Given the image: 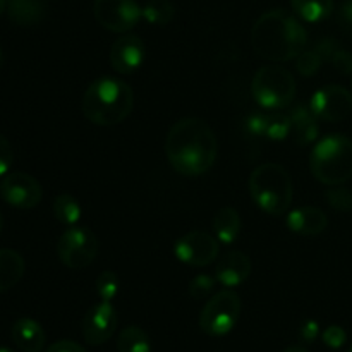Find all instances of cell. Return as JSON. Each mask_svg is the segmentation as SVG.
Instances as JSON below:
<instances>
[{
	"label": "cell",
	"instance_id": "25",
	"mask_svg": "<svg viewBox=\"0 0 352 352\" xmlns=\"http://www.w3.org/2000/svg\"><path fill=\"white\" fill-rule=\"evenodd\" d=\"M143 19L153 26H167L175 16V7L170 0H148L141 7Z\"/></svg>",
	"mask_w": 352,
	"mask_h": 352
},
{
	"label": "cell",
	"instance_id": "9",
	"mask_svg": "<svg viewBox=\"0 0 352 352\" xmlns=\"http://www.w3.org/2000/svg\"><path fill=\"white\" fill-rule=\"evenodd\" d=\"M93 14L105 30L113 33H127L143 17L136 0H95Z\"/></svg>",
	"mask_w": 352,
	"mask_h": 352
},
{
	"label": "cell",
	"instance_id": "26",
	"mask_svg": "<svg viewBox=\"0 0 352 352\" xmlns=\"http://www.w3.org/2000/svg\"><path fill=\"white\" fill-rule=\"evenodd\" d=\"M81 205L71 195H58L54 201V215L64 226H74L81 219Z\"/></svg>",
	"mask_w": 352,
	"mask_h": 352
},
{
	"label": "cell",
	"instance_id": "3",
	"mask_svg": "<svg viewBox=\"0 0 352 352\" xmlns=\"http://www.w3.org/2000/svg\"><path fill=\"white\" fill-rule=\"evenodd\" d=\"M134 107L133 88L122 79L102 76L86 88L81 109L86 119L96 126H117L129 117Z\"/></svg>",
	"mask_w": 352,
	"mask_h": 352
},
{
	"label": "cell",
	"instance_id": "22",
	"mask_svg": "<svg viewBox=\"0 0 352 352\" xmlns=\"http://www.w3.org/2000/svg\"><path fill=\"white\" fill-rule=\"evenodd\" d=\"M241 226H243L241 215L236 208H230V206L219 210L213 219V230H215L217 239L222 244H232L239 237Z\"/></svg>",
	"mask_w": 352,
	"mask_h": 352
},
{
	"label": "cell",
	"instance_id": "30",
	"mask_svg": "<svg viewBox=\"0 0 352 352\" xmlns=\"http://www.w3.org/2000/svg\"><path fill=\"white\" fill-rule=\"evenodd\" d=\"M215 282L217 278L210 277V275H198V277H195L191 280V284H189V294H191L192 299H205L208 298L210 292L215 289Z\"/></svg>",
	"mask_w": 352,
	"mask_h": 352
},
{
	"label": "cell",
	"instance_id": "1",
	"mask_svg": "<svg viewBox=\"0 0 352 352\" xmlns=\"http://www.w3.org/2000/svg\"><path fill=\"white\" fill-rule=\"evenodd\" d=\"M165 153L172 168L186 177H196L213 167L219 143L212 127L198 117H186L170 127Z\"/></svg>",
	"mask_w": 352,
	"mask_h": 352
},
{
	"label": "cell",
	"instance_id": "6",
	"mask_svg": "<svg viewBox=\"0 0 352 352\" xmlns=\"http://www.w3.org/2000/svg\"><path fill=\"white\" fill-rule=\"evenodd\" d=\"M296 79L291 71L280 65H263L251 81L254 102L265 110H282L292 103L296 96Z\"/></svg>",
	"mask_w": 352,
	"mask_h": 352
},
{
	"label": "cell",
	"instance_id": "41",
	"mask_svg": "<svg viewBox=\"0 0 352 352\" xmlns=\"http://www.w3.org/2000/svg\"><path fill=\"white\" fill-rule=\"evenodd\" d=\"M2 64H3V54H2V48H0V69H2Z\"/></svg>",
	"mask_w": 352,
	"mask_h": 352
},
{
	"label": "cell",
	"instance_id": "13",
	"mask_svg": "<svg viewBox=\"0 0 352 352\" xmlns=\"http://www.w3.org/2000/svg\"><path fill=\"white\" fill-rule=\"evenodd\" d=\"M119 316L112 302H98L82 318V337L89 346H102L116 333Z\"/></svg>",
	"mask_w": 352,
	"mask_h": 352
},
{
	"label": "cell",
	"instance_id": "36",
	"mask_svg": "<svg viewBox=\"0 0 352 352\" xmlns=\"http://www.w3.org/2000/svg\"><path fill=\"white\" fill-rule=\"evenodd\" d=\"M337 19H339L340 28L352 36V0H346V2L340 6Z\"/></svg>",
	"mask_w": 352,
	"mask_h": 352
},
{
	"label": "cell",
	"instance_id": "35",
	"mask_svg": "<svg viewBox=\"0 0 352 352\" xmlns=\"http://www.w3.org/2000/svg\"><path fill=\"white\" fill-rule=\"evenodd\" d=\"M320 336V325L315 320H306L305 323L299 329V337H301L302 342L313 344Z\"/></svg>",
	"mask_w": 352,
	"mask_h": 352
},
{
	"label": "cell",
	"instance_id": "23",
	"mask_svg": "<svg viewBox=\"0 0 352 352\" xmlns=\"http://www.w3.org/2000/svg\"><path fill=\"white\" fill-rule=\"evenodd\" d=\"M291 6L306 23H322L333 12V0H291Z\"/></svg>",
	"mask_w": 352,
	"mask_h": 352
},
{
	"label": "cell",
	"instance_id": "31",
	"mask_svg": "<svg viewBox=\"0 0 352 352\" xmlns=\"http://www.w3.org/2000/svg\"><path fill=\"white\" fill-rule=\"evenodd\" d=\"M322 340L327 347L337 351L340 347L346 346L347 342V333L342 327L339 325H330L329 329H325L322 332Z\"/></svg>",
	"mask_w": 352,
	"mask_h": 352
},
{
	"label": "cell",
	"instance_id": "21",
	"mask_svg": "<svg viewBox=\"0 0 352 352\" xmlns=\"http://www.w3.org/2000/svg\"><path fill=\"white\" fill-rule=\"evenodd\" d=\"M23 256L14 250H0V292L12 289L24 275Z\"/></svg>",
	"mask_w": 352,
	"mask_h": 352
},
{
	"label": "cell",
	"instance_id": "18",
	"mask_svg": "<svg viewBox=\"0 0 352 352\" xmlns=\"http://www.w3.org/2000/svg\"><path fill=\"white\" fill-rule=\"evenodd\" d=\"M340 45L337 43L333 38H323L318 43L315 45L309 50H305L298 58H296V67L301 72L305 78H309V76H315L316 72L320 71L322 64L325 60H330L333 55V52L339 48Z\"/></svg>",
	"mask_w": 352,
	"mask_h": 352
},
{
	"label": "cell",
	"instance_id": "32",
	"mask_svg": "<svg viewBox=\"0 0 352 352\" xmlns=\"http://www.w3.org/2000/svg\"><path fill=\"white\" fill-rule=\"evenodd\" d=\"M267 124H268V113L263 112H254L251 116H248L246 122V131L254 138H265L267 134Z\"/></svg>",
	"mask_w": 352,
	"mask_h": 352
},
{
	"label": "cell",
	"instance_id": "39",
	"mask_svg": "<svg viewBox=\"0 0 352 352\" xmlns=\"http://www.w3.org/2000/svg\"><path fill=\"white\" fill-rule=\"evenodd\" d=\"M7 10V0H0V16Z\"/></svg>",
	"mask_w": 352,
	"mask_h": 352
},
{
	"label": "cell",
	"instance_id": "12",
	"mask_svg": "<svg viewBox=\"0 0 352 352\" xmlns=\"http://www.w3.org/2000/svg\"><path fill=\"white\" fill-rule=\"evenodd\" d=\"M0 196L7 205L17 210H31L41 201V186L33 175L12 172L0 182Z\"/></svg>",
	"mask_w": 352,
	"mask_h": 352
},
{
	"label": "cell",
	"instance_id": "40",
	"mask_svg": "<svg viewBox=\"0 0 352 352\" xmlns=\"http://www.w3.org/2000/svg\"><path fill=\"white\" fill-rule=\"evenodd\" d=\"M0 352H16V351L9 349V347H0Z\"/></svg>",
	"mask_w": 352,
	"mask_h": 352
},
{
	"label": "cell",
	"instance_id": "14",
	"mask_svg": "<svg viewBox=\"0 0 352 352\" xmlns=\"http://www.w3.org/2000/svg\"><path fill=\"white\" fill-rule=\"evenodd\" d=\"M146 47L136 34H124L110 48V64L119 74H133L143 65Z\"/></svg>",
	"mask_w": 352,
	"mask_h": 352
},
{
	"label": "cell",
	"instance_id": "38",
	"mask_svg": "<svg viewBox=\"0 0 352 352\" xmlns=\"http://www.w3.org/2000/svg\"><path fill=\"white\" fill-rule=\"evenodd\" d=\"M282 352H308L305 349V347H299V346H291L287 347V349H284Z\"/></svg>",
	"mask_w": 352,
	"mask_h": 352
},
{
	"label": "cell",
	"instance_id": "17",
	"mask_svg": "<svg viewBox=\"0 0 352 352\" xmlns=\"http://www.w3.org/2000/svg\"><path fill=\"white\" fill-rule=\"evenodd\" d=\"M289 119H291L292 126V136L298 144H311L313 141L318 138L320 126H318V117L315 116V112L311 110V107L305 105H296L289 110Z\"/></svg>",
	"mask_w": 352,
	"mask_h": 352
},
{
	"label": "cell",
	"instance_id": "27",
	"mask_svg": "<svg viewBox=\"0 0 352 352\" xmlns=\"http://www.w3.org/2000/svg\"><path fill=\"white\" fill-rule=\"evenodd\" d=\"M95 291L102 301L112 302L120 291V282L116 272L112 270L102 272L95 282Z\"/></svg>",
	"mask_w": 352,
	"mask_h": 352
},
{
	"label": "cell",
	"instance_id": "19",
	"mask_svg": "<svg viewBox=\"0 0 352 352\" xmlns=\"http://www.w3.org/2000/svg\"><path fill=\"white\" fill-rule=\"evenodd\" d=\"M14 344L23 352H41L45 347V332L38 322L31 318H19L10 330Z\"/></svg>",
	"mask_w": 352,
	"mask_h": 352
},
{
	"label": "cell",
	"instance_id": "2",
	"mask_svg": "<svg viewBox=\"0 0 352 352\" xmlns=\"http://www.w3.org/2000/svg\"><path fill=\"white\" fill-rule=\"evenodd\" d=\"M251 45L265 60H294L308 45V31L301 21L284 9L265 12L251 30Z\"/></svg>",
	"mask_w": 352,
	"mask_h": 352
},
{
	"label": "cell",
	"instance_id": "15",
	"mask_svg": "<svg viewBox=\"0 0 352 352\" xmlns=\"http://www.w3.org/2000/svg\"><path fill=\"white\" fill-rule=\"evenodd\" d=\"M251 260L241 251L223 254L215 267V278L223 287L234 289L248 280L251 275Z\"/></svg>",
	"mask_w": 352,
	"mask_h": 352
},
{
	"label": "cell",
	"instance_id": "33",
	"mask_svg": "<svg viewBox=\"0 0 352 352\" xmlns=\"http://www.w3.org/2000/svg\"><path fill=\"white\" fill-rule=\"evenodd\" d=\"M330 62H332L333 67L339 72H342V74H352V54L349 50H346V48H337V50L333 52Z\"/></svg>",
	"mask_w": 352,
	"mask_h": 352
},
{
	"label": "cell",
	"instance_id": "37",
	"mask_svg": "<svg viewBox=\"0 0 352 352\" xmlns=\"http://www.w3.org/2000/svg\"><path fill=\"white\" fill-rule=\"evenodd\" d=\"M47 352H86V349L74 340H58V342L52 344Z\"/></svg>",
	"mask_w": 352,
	"mask_h": 352
},
{
	"label": "cell",
	"instance_id": "10",
	"mask_svg": "<svg viewBox=\"0 0 352 352\" xmlns=\"http://www.w3.org/2000/svg\"><path fill=\"white\" fill-rule=\"evenodd\" d=\"M174 254L189 267H206L219 256V239L208 232L192 230L175 241Z\"/></svg>",
	"mask_w": 352,
	"mask_h": 352
},
{
	"label": "cell",
	"instance_id": "42",
	"mask_svg": "<svg viewBox=\"0 0 352 352\" xmlns=\"http://www.w3.org/2000/svg\"><path fill=\"white\" fill-rule=\"evenodd\" d=\"M2 227H3V219H2V213H0V232H2Z\"/></svg>",
	"mask_w": 352,
	"mask_h": 352
},
{
	"label": "cell",
	"instance_id": "11",
	"mask_svg": "<svg viewBox=\"0 0 352 352\" xmlns=\"http://www.w3.org/2000/svg\"><path fill=\"white\" fill-rule=\"evenodd\" d=\"M309 107L320 120L340 122L352 112V93L339 85L323 86L311 96Z\"/></svg>",
	"mask_w": 352,
	"mask_h": 352
},
{
	"label": "cell",
	"instance_id": "5",
	"mask_svg": "<svg viewBox=\"0 0 352 352\" xmlns=\"http://www.w3.org/2000/svg\"><path fill=\"white\" fill-rule=\"evenodd\" d=\"M250 192L253 201L265 213L274 217L287 213L294 196L291 175L282 165L274 162L261 164L251 172Z\"/></svg>",
	"mask_w": 352,
	"mask_h": 352
},
{
	"label": "cell",
	"instance_id": "8",
	"mask_svg": "<svg viewBox=\"0 0 352 352\" xmlns=\"http://www.w3.org/2000/svg\"><path fill=\"white\" fill-rule=\"evenodd\" d=\"M57 254L67 268L81 270L95 261L98 239L88 227H71L58 239Z\"/></svg>",
	"mask_w": 352,
	"mask_h": 352
},
{
	"label": "cell",
	"instance_id": "29",
	"mask_svg": "<svg viewBox=\"0 0 352 352\" xmlns=\"http://www.w3.org/2000/svg\"><path fill=\"white\" fill-rule=\"evenodd\" d=\"M325 199L337 212H351L352 210V192L346 188L332 186V189H327Z\"/></svg>",
	"mask_w": 352,
	"mask_h": 352
},
{
	"label": "cell",
	"instance_id": "24",
	"mask_svg": "<svg viewBox=\"0 0 352 352\" xmlns=\"http://www.w3.org/2000/svg\"><path fill=\"white\" fill-rule=\"evenodd\" d=\"M119 352H151V342L148 333L136 325H129L117 337Z\"/></svg>",
	"mask_w": 352,
	"mask_h": 352
},
{
	"label": "cell",
	"instance_id": "28",
	"mask_svg": "<svg viewBox=\"0 0 352 352\" xmlns=\"http://www.w3.org/2000/svg\"><path fill=\"white\" fill-rule=\"evenodd\" d=\"M292 133L291 119L287 113L274 112L268 113V124H267V134L265 138L272 141H282Z\"/></svg>",
	"mask_w": 352,
	"mask_h": 352
},
{
	"label": "cell",
	"instance_id": "43",
	"mask_svg": "<svg viewBox=\"0 0 352 352\" xmlns=\"http://www.w3.org/2000/svg\"><path fill=\"white\" fill-rule=\"evenodd\" d=\"M347 352H352V346H351V347H349V351H347Z\"/></svg>",
	"mask_w": 352,
	"mask_h": 352
},
{
	"label": "cell",
	"instance_id": "20",
	"mask_svg": "<svg viewBox=\"0 0 352 352\" xmlns=\"http://www.w3.org/2000/svg\"><path fill=\"white\" fill-rule=\"evenodd\" d=\"M47 0H7V14L17 26H36L47 14Z\"/></svg>",
	"mask_w": 352,
	"mask_h": 352
},
{
	"label": "cell",
	"instance_id": "4",
	"mask_svg": "<svg viewBox=\"0 0 352 352\" xmlns=\"http://www.w3.org/2000/svg\"><path fill=\"white\" fill-rule=\"evenodd\" d=\"M309 170L316 181L340 186L352 177V141L339 133L322 138L309 153Z\"/></svg>",
	"mask_w": 352,
	"mask_h": 352
},
{
	"label": "cell",
	"instance_id": "16",
	"mask_svg": "<svg viewBox=\"0 0 352 352\" xmlns=\"http://www.w3.org/2000/svg\"><path fill=\"white\" fill-rule=\"evenodd\" d=\"M287 229L299 236H318L329 226V219L323 210L316 206H301L287 213Z\"/></svg>",
	"mask_w": 352,
	"mask_h": 352
},
{
	"label": "cell",
	"instance_id": "7",
	"mask_svg": "<svg viewBox=\"0 0 352 352\" xmlns=\"http://www.w3.org/2000/svg\"><path fill=\"white\" fill-rule=\"evenodd\" d=\"M243 302L232 289L217 292L206 301L199 315V329L210 337H223L234 330L241 316Z\"/></svg>",
	"mask_w": 352,
	"mask_h": 352
},
{
	"label": "cell",
	"instance_id": "34",
	"mask_svg": "<svg viewBox=\"0 0 352 352\" xmlns=\"http://www.w3.org/2000/svg\"><path fill=\"white\" fill-rule=\"evenodd\" d=\"M14 162V150L9 141L0 134V177L10 170Z\"/></svg>",
	"mask_w": 352,
	"mask_h": 352
}]
</instances>
